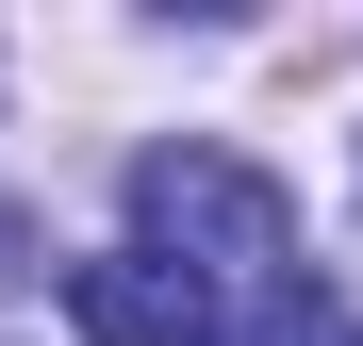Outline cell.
Masks as SVG:
<instances>
[{
	"instance_id": "6da1fadb",
	"label": "cell",
	"mask_w": 363,
	"mask_h": 346,
	"mask_svg": "<svg viewBox=\"0 0 363 346\" xmlns=\"http://www.w3.org/2000/svg\"><path fill=\"white\" fill-rule=\"evenodd\" d=\"M133 214H149V264H182L215 313H231V297H248V313H281V297H297V214H281L264 165H231V149L182 132V149H149V165H133Z\"/></svg>"
},
{
	"instance_id": "7a4b0ae2",
	"label": "cell",
	"mask_w": 363,
	"mask_h": 346,
	"mask_svg": "<svg viewBox=\"0 0 363 346\" xmlns=\"http://www.w3.org/2000/svg\"><path fill=\"white\" fill-rule=\"evenodd\" d=\"M67 313H83V346H231V313H215L182 264H149V248L67 264Z\"/></svg>"
},
{
	"instance_id": "3957f363",
	"label": "cell",
	"mask_w": 363,
	"mask_h": 346,
	"mask_svg": "<svg viewBox=\"0 0 363 346\" xmlns=\"http://www.w3.org/2000/svg\"><path fill=\"white\" fill-rule=\"evenodd\" d=\"M264 346H363V330H347L330 297H281V313H264Z\"/></svg>"
}]
</instances>
